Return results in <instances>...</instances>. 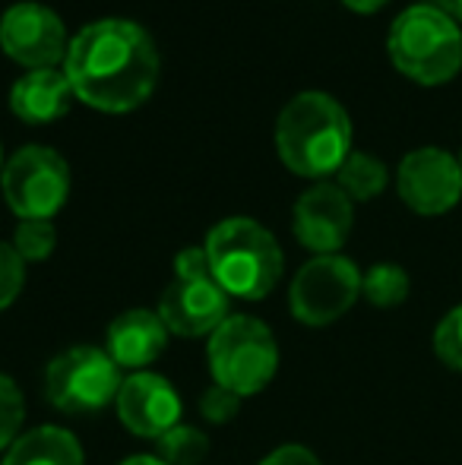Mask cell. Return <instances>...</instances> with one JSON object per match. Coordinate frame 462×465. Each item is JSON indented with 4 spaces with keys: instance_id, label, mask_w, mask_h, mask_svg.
<instances>
[{
    "instance_id": "6da1fadb",
    "label": "cell",
    "mask_w": 462,
    "mask_h": 465,
    "mask_svg": "<svg viewBox=\"0 0 462 465\" xmlns=\"http://www.w3.org/2000/svg\"><path fill=\"white\" fill-rule=\"evenodd\" d=\"M64 76L89 108L123 114L152 95L159 51L152 35L133 19H99L67 45Z\"/></svg>"
},
{
    "instance_id": "7a4b0ae2",
    "label": "cell",
    "mask_w": 462,
    "mask_h": 465,
    "mask_svg": "<svg viewBox=\"0 0 462 465\" xmlns=\"http://www.w3.org/2000/svg\"><path fill=\"white\" fill-rule=\"evenodd\" d=\"M276 153L298 178H327L351 155V121L327 93H301L276 121Z\"/></svg>"
},
{
    "instance_id": "3957f363",
    "label": "cell",
    "mask_w": 462,
    "mask_h": 465,
    "mask_svg": "<svg viewBox=\"0 0 462 465\" xmlns=\"http://www.w3.org/2000/svg\"><path fill=\"white\" fill-rule=\"evenodd\" d=\"M206 257L212 279L229 298L263 301L279 285L285 257L279 241L260 222L234 215L206 234Z\"/></svg>"
},
{
    "instance_id": "277c9868",
    "label": "cell",
    "mask_w": 462,
    "mask_h": 465,
    "mask_svg": "<svg viewBox=\"0 0 462 465\" xmlns=\"http://www.w3.org/2000/svg\"><path fill=\"white\" fill-rule=\"evenodd\" d=\"M393 67L421 86L450 83L462 70V32L434 4H415L393 19L387 35Z\"/></svg>"
},
{
    "instance_id": "5b68a950",
    "label": "cell",
    "mask_w": 462,
    "mask_h": 465,
    "mask_svg": "<svg viewBox=\"0 0 462 465\" xmlns=\"http://www.w3.org/2000/svg\"><path fill=\"white\" fill-rule=\"evenodd\" d=\"M212 383L238 392L241 399L257 396L279 371V345L272 330L257 317L231 313L210 336Z\"/></svg>"
},
{
    "instance_id": "8992f818",
    "label": "cell",
    "mask_w": 462,
    "mask_h": 465,
    "mask_svg": "<svg viewBox=\"0 0 462 465\" xmlns=\"http://www.w3.org/2000/svg\"><path fill=\"white\" fill-rule=\"evenodd\" d=\"M121 368L105 349L74 345L44 371V399L64 415H95L117 399Z\"/></svg>"
},
{
    "instance_id": "52a82bcc",
    "label": "cell",
    "mask_w": 462,
    "mask_h": 465,
    "mask_svg": "<svg viewBox=\"0 0 462 465\" xmlns=\"http://www.w3.org/2000/svg\"><path fill=\"white\" fill-rule=\"evenodd\" d=\"M4 200L23 219H48L67 203L70 168L61 153L48 146H23L0 174Z\"/></svg>"
},
{
    "instance_id": "ba28073f",
    "label": "cell",
    "mask_w": 462,
    "mask_h": 465,
    "mask_svg": "<svg viewBox=\"0 0 462 465\" xmlns=\"http://www.w3.org/2000/svg\"><path fill=\"white\" fill-rule=\"evenodd\" d=\"M361 298V270L342 253L314 257L298 270L289 288L291 317L304 326H329Z\"/></svg>"
},
{
    "instance_id": "9c48e42d",
    "label": "cell",
    "mask_w": 462,
    "mask_h": 465,
    "mask_svg": "<svg viewBox=\"0 0 462 465\" xmlns=\"http://www.w3.org/2000/svg\"><path fill=\"white\" fill-rule=\"evenodd\" d=\"M396 190H399L402 203L418 215L450 213L462 196L459 159L437 146L415 149L399 162Z\"/></svg>"
},
{
    "instance_id": "30bf717a",
    "label": "cell",
    "mask_w": 462,
    "mask_h": 465,
    "mask_svg": "<svg viewBox=\"0 0 462 465\" xmlns=\"http://www.w3.org/2000/svg\"><path fill=\"white\" fill-rule=\"evenodd\" d=\"M67 29L44 4H13L0 19V48L29 70H54L67 57Z\"/></svg>"
},
{
    "instance_id": "8fae6325",
    "label": "cell",
    "mask_w": 462,
    "mask_h": 465,
    "mask_svg": "<svg viewBox=\"0 0 462 465\" xmlns=\"http://www.w3.org/2000/svg\"><path fill=\"white\" fill-rule=\"evenodd\" d=\"M229 294L219 288L212 276L197 279H178L162 292L159 317L168 326V332L181 339H200L212 336L225 320L231 317Z\"/></svg>"
},
{
    "instance_id": "7c38bea8",
    "label": "cell",
    "mask_w": 462,
    "mask_h": 465,
    "mask_svg": "<svg viewBox=\"0 0 462 465\" xmlns=\"http://www.w3.org/2000/svg\"><path fill=\"white\" fill-rule=\"evenodd\" d=\"M351 225H355V209L339 184H314L308 193L298 196L291 213V232L298 244L317 257L339 253L351 234Z\"/></svg>"
},
{
    "instance_id": "4fadbf2b",
    "label": "cell",
    "mask_w": 462,
    "mask_h": 465,
    "mask_svg": "<svg viewBox=\"0 0 462 465\" xmlns=\"http://www.w3.org/2000/svg\"><path fill=\"white\" fill-rule=\"evenodd\" d=\"M114 409L121 424L133 437L159 440L162 434L181 424V396L165 377L152 371H136L117 390Z\"/></svg>"
},
{
    "instance_id": "5bb4252c",
    "label": "cell",
    "mask_w": 462,
    "mask_h": 465,
    "mask_svg": "<svg viewBox=\"0 0 462 465\" xmlns=\"http://www.w3.org/2000/svg\"><path fill=\"white\" fill-rule=\"evenodd\" d=\"M168 326L162 323L159 311L133 307L112 320L105 336V351L121 371H146L168 345Z\"/></svg>"
},
{
    "instance_id": "9a60e30c",
    "label": "cell",
    "mask_w": 462,
    "mask_h": 465,
    "mask_svg": "<svg viewBox=\"0 0 462 465\" xmlns=\"http://www.w3.org/2000/svg\"><path fill=\"white\" fill-rule=\"evenodd\" d=\"M70 98L74 89L64 70H29L13 83L10 111L23 124H51L67 114Z\"/></svg>"
},
{
    "instance_id": "2e32d148",
    "label": "cell",
    "mask_w": 462,
    "mask_h": 465,
    "mask_svg": "<svg viewBox=\"0 0 462 465\" xmlns=\"http://www.w3.org/2000/svg\"><path fill=\"white\" fill-rule=\"evenodd\" d=\"M4 465H83V447L70 430L44 424L16 437L4 456Z\"/></svg>"
},
{
    "instance_id": "e0dca14e",
    "label": "cell",
    "mask_w": 462,
    "mask_h": 465,
    "mask_svg": "<svg viewBox=\"0 0 462 465\" xmlns=\"http://www.w3.org/2000/svg\"><path fill=\"white\" fill-rule=\"evenodd\" d=\"M336 181H339V190L349 196L351 203H368L374 196H380L387 190V181H389V172L380 159L368 153H351L342 168L336 172Z\"/></svg>"
},
{
    "instance_id": "ac0fdd59",
    "label": "cell",
    "mask_w": 462,
    "mask_h": 465,
    "mask_svg": "<svg viewBox=\"0 0 462 465\" xmlns=\"http://www.w3.org/2000/svg\"><path fill=\"white\" fill-rule=\"evenodd\" d=\"M155 456L168 465H200L210 456V437L191 424H174L155 440Z\"/></svg>"
},
{
    "instance_id": "d6986e66",
    "label": "cell",
    "mask_w": 462,
    "mask_h": 465,
    "mask_svg": "<svg viewBox=\"0 0 462 465\" xmlns=\"http://www.w3.org/2000/svg\"><path fill=\"white\" fill-rule=\"evenodd\" d=\"M408 272L396 263H377L361 276V294L374 307H399L408 298Z\"/></svg>"
},
{
    "instance_id": "ffe728a7",
    "label": "cell",
    "mask_w": 462,
    "mask_h": 465,
    "mask_svg": "<svg viewBox=\"0 0 462 465\" xmlns=\"http://www.w3.org/2000/svg\"><path fill=\"white\" fill-rule=\"evenodd\" d=\"M57 232L48 219H23L13 232V251L23 263H42L54 253Z\"/></svg>"
},
{
    "instance_id": "44dd1931",
    "label": "cell",
    "mask_w": 462,
    "mask_h": 465,
    "mask_svg": "<svg viewBox=\"0 0 462 465\" xmlns=\"http://www.w3.org/2000/svg\"><path fill=\"white\" fill-rule=\"evenodd\" d=\"M25 421V399L6 373H0V453L16 443Z\"/></svg>"
},
{
    "instance_id": "7402d4cb",
    "label": "cell",
    "mask_w": 462,
    "mask_h": 465,
    "mask_svg": "<svg viewBox=\"0 0 462 465\" xmlns=\"http://www.w3.org/2000/svg\"><path fill=\"white\" fill-rule=\"evenodd\" d=\"M434 355L440 358V364L462 373V304L453 307L434 330Z\"/></svg>"
},
{
    "instance_id": "603a6c76",
    "label": "cell",
    "mask_w": 462,
    "mask_h": 465,
    "mask_svg": "<svg viewBox=\"0 0 462 465\" xmlns=\"http://www.w3.org/2000/svg\"><path fill=\"white\" fill-rule=\"evenodd\" d=\"M23 285H25V263L13 251V244L0 241V311H6L19 298Z\"/></svg>"
},
{
    "instance_id": "cb8c5ba5",
    "label": "cell",
    "mask_w": 462,
    "mask_h": 465,
    "mask_svg": "<svg viewBox=\"0 0 462 465\" xmlns=\"http://www.w3.org/2000/svg\"><path fill=\"white\" fill-rule=\"evenodd\" d=\"M241 411V396L225 386L212 383L210 390L200 396V415L206 418L210 424H229L234 421V415Z\"/></svg>"
},
{
    "instance_id": "d4e9b609",
    "label": "cell",
    "mask_w": 462,
    "mask_h": 465,
    "mask_svg": "<svg viewBox=\"0 0 462 465\" xmlns=\"http://www.w3.org/2000/svg\"><path fill=\"white\" fill-rule=\"evenodd\" d=\"M174 276H178V279L212 276L210 257H206V247H184V251L174 257Z\"/></svg>"
},
{
    "instance_id": "484cf974",
    "label": "cell",
    "mask_w": 462,
    "mask_h": 465,
    "mask_svg": "<svg viewBox=\"0 0 462 465\" xmlns=\"http://www.w3.org/2000/svg\"><path fill=\"white\" fill-rule=\"evenodd\" d=\"M260 465H320L314 453L308 447H298V443H285V447L272 450Z\"/></svg>"
},
{
    "instance_id": "4316f807",
    "label": "cell",
    "mask_w": 462,
    "mask_h": 465,
    "mask_svg": "<svg viewBox=\"0 0 462 465\" xmlns=\"http://www.w3.org/2000/svg\"><path fill=\"white\" fill-rule=\"evenodd\" d=\"M342 4H346L349 10H355V13H377L380 6H387L389 0H342Z\"/></svg>"
},
{
    "instance_id": "83f0119b",
    "label": "cell",
    "mask_w": 462,
    "mask_h": 465,
    "mask_svg": "<svg viewBox=\"0 0 462 465\" xmlns=\"http://www.w3.org/2000/svg\"><path fill=\"white\" fill-rule=\"evenodd\" d=\"M434 6H437V10H444L453 23H462V0H437Z\"/></svg>"
},
{
    "instance_id": "f1b7e54d",
    "label": "cell",
    "mask_w": 462,
    "mask_h": 465,
    "mask_svg": "<svg viewBox=\"0 0 462 465\" xmlns=\"http://www.w3.org/2000/svg\"><path fill=\"white\" fill-rule=\"evenodd\" d=\"M121 465H168V462H162L159 456H130Z\"/></svg>"
},
{
    "instance_id": "f546056e",
    "label": "cell",
    "mask_w": 462,
    "mask_h": 465,
    "mask_svg": "<svg viewBox=\"0 0 462 465\" xmlns=\"http://www.w3.org/2000/svg\"><path fill=\"white\" fill-rule=\"evenodd\" d=\"M0 174H4V149H0Z\"/></svg>"
},
{
    "instance_id": "4dcf8cb0",
    "label": "cell",
    "mask_w": 462,
    "mask_h": 465,
    "mask_svg": "<svg viewBox=\"0 0 462 465\" xmlns=\"http://www.w3.org/2000/svg\"><path fill=\"white\" fill-rule=\"evenodd\" d=\"M459 168H462V153H459Z\"/></svg>"
},
{
    "instance_id": "1f68e13d",
    "label": "cell",
    "mask_w": 462,
    "mask_h": 465,
    "mask_svg": "<svg viewBox=\"0 0 462 465\" xmlns=\"http://www.w3.org/2000/svg\"><path fill=\"white\" fill-rule=\"evenodd\" d=\"M0 465H4V462H0Z\"/></svg>"
}]
</instances>
